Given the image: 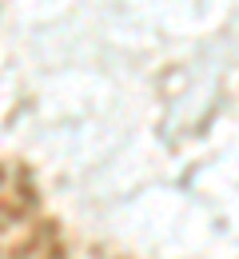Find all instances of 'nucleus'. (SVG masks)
<instances>
[]
</instances>
